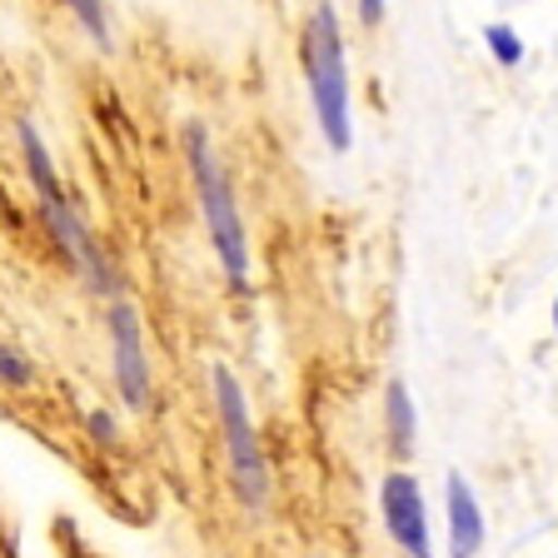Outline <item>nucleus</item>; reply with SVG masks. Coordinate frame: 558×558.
Returning a JSON list of instances; mask_svg holds the SVG:
<instances>
[{
  "mask_svg": "<svg viewBox=\"0 0 558 558\" xmlns=\"http://www.w3.org/2000/svg\"><path fill=\"white\" fill-rule=\"evenodd\" d=\"M304 70H310L314 116L325 130L329 150H349V75H344V46H339V21L329 5H314L310 31H304Z\"/></svg>",
  "mask_w": 558,
  "mask_h": 558,
  "instance_id": "obj_1",
  "label": "nucleus"
},
{
  "mask_svg": "<svg viewBox=\"0 0 558 558\" xmlns=\"http://www.w3.org/2000/svg\"><path fill=\"white\" fill-rule=\"evenodd\" d=\"M190 170H195L199 205H205L209 244L220 250V265H225V275H230V284H244V269H250V250H244V225H240V209H234V195H230V185H225L220 165L209 160L205 130H199V125H190Z\"/></svg>",
  "mask_w": 558,
  "mask_h": 558,
  "instance_id": "obj_2",
  "label": "nucleus"
},
{
  "mask_svg": "<svg viewBox=\"0 0 558 558\" xmlns=\"http://www.w3.org/2000/svg\"><path fill=\"white\" fill-rule=\"evenodd\" d=\"M209 384H215V399H220V424H225V444H230V469H234V488L250 509H259L269 494V474L265 459H259L255 429H250V409H244V395L234 384L230 369H209Z\"/></svg>",
  "mask_w": 558,
  "mask_h": 558,
  "instance_id": "obj_3",
  "label": "nucleus"
},
{
  "mask_svg": "<svg viewBox=\"0 0 558 558\" xmlns=\"http://www.w3.org/2000/svg\"><path fill=\"white\" fill-rule=\"evenodd\" d=\"M379 504H384V523H389L395 544L404 548L409 558H434L429 513H424V494H418L414 474H389V478H384Z\"/></svg>",
  "mask_w": 558,
  "mask_h": 558,
  "instance_id": "obj_4",
  "label": "nucleus"
},
{
  "mask_svg": "<svg viewBox=\"0 0 558 558\" xmlns=\"http://www.w3.org/2000/svg\"><path fill=\"white\" fill-rule=\"evenodd\" d=\"M110 335H116V384L130 409L150 404V374H145V349H140V314L130 300L110 304Z\"/></svg>",
  "mask_w": 558,
  "mask_h": 558,
  "instance_id": "obj_5",
  "label": "nucleus"
},
{
  "mask_svg": "<svg viewBox=\"0 0 558 558\" xmlns=\"http://www.w3.org/2000/svg\"><path fill=\"white\" fill-rule=\"evenodd\" d=\"M444 504H449V558H474L484 544V513H478L464 474L444 478Z\"/></svg>",
  "mask_w": 558,
  "mask_h": 558,
  "instance_id": "obj_6",
  "label": "nucleus"
},
{
  "mask_svg": "<svg viewBox=\"0 0 558 558\" xmlns=\"http://www.w3.org/2000/svg\"><path fill=\"white\" fill-rule=\"evenodd\" d=\"M46 220H50V230H56V240L65 244V255L75 259V269H81V275L90 279L100 294H110V269H105V259H100V250H95V240L85 234V225L70 215L65 199H60V205H46Z\"/></svg>",
  "mask_w": 558,
  "mask_h": 558,
  "instance_id": "obj_7",
  "label": "nucleus"
},
{
  "mask_svg": "<svg viewBox=\"0 0 558 558\" xmlns=\"http://www.w3.org/2000/svg\"><path fill=\"white\" fill-rule=\"evenodd\" d=\"M384 409H389V444H395V453H409L414 449V404H409L404 379H389Z\"/></svg>",
  "mask_w": 558,
  "mask_h": 558,
  "instance_id": "obj_8",
  "label": "nucleus"
},
{
  "mask_svg": "<svg viewBox=\"0 0 558 558\" xmlns=\"http://www.w3.org/2000/svg\"><path fill=\"white\" fill-rule=\"evenodd\" d=\"M21 150H25V165H31V180H35V190H40V199L60 205L56 170H50V155H46V145H40V135H35V125H21Z\"/></svg>",
  "mask_w": 558,
  "mask_h": 558,
  "instance_id": "obj_9",
  "label": "nucleus"
},
{
  "mask_svg": "<svg viewBox=\"0 0 558 558\" xmlns=\"http://www.w3.org/2000/svg\"><path fill=\"white\" fill-rule=\"evenodd\" d=\"M484 40H488V50H494L499 65H519L523 60V40L509 31V25H484Z\"/></svg>",
  "mask_w": 558,
  "mask_h": 558,
  "instance_id": "obj_10",
  "label": "nucleus"
},
{
  "mask_svg": "<svg viewBox=\"0 0 558 558\" xmlns=\"http://www.w3.org/2000/svg\"><path fill=\"white\" fill-rule=\"evenodd\" d=\"M0 369H5V379H11V384H25V360H21V354H11V349H5Z\"/></svg>",
  "mask_w": 558,
  "mask_h": 558,
  "instance_id": "obj_11",
  "label": "nucleus"
},
{
  "mask_svg": "<svg viewBox=\"0 0 558 558\" xmlns=\"http://www.w3.org/2000/svg\"><path fill=\"white\" fill-rule=\"evenodd\" d=\"M75 11H81V21L90 25V31H95V35H100V40H105V25H100V5H75Z\"/></svg>",
  "mask_w": 558,
  "mask_h": 558,
  "instance_id": "obj_12",
  "label": "nucleus"
},
{
  "mask_svg": "<svg viewBox=\"0 0 558 558\" xmlns=\"http://www.w3.org/2000/svg\"><path fill=\"white\" fill-rule=\"evenodd\" d=\"M360 15H364V21H379V15H384V5H379V0H364V5H360Z\"/></svg>",
  "mask_w": 558,
  "mask_h": 558,
  "instance_id": "obj_13",
  "label": "nucleus"
},
{
  "mask_svg": "<svg viewBox=\"0 0 558 558\" xmlns=\"http://www.w3.org/2000/svg\"><path fill=\"white\" fill-rule=\"evenodd\" d=\"M554 329H558V300H554Z\"/></svg>",
  "mask_w": 558,
  "mask_h": 558,
  "instance_id": "obj_14",
  "label": "nucleus"
}]
</instances>
